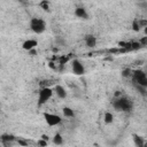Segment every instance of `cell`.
<instances>
[{"label": "cell", "instance_id": "6da1fadb", "mask_svg": "<svg viewBox=\"0 0 147 147\" xmlns=\"http://www.w3.org/2000/svg\"><path fill=\"white\" fill-rule=\"evenodd\" d=\"M113 107L114 109H116L117 111H124V113H129L133 109V102L125 96H118L115 98V100L113 101Z\"/></svg>", "mask_w": 147, "mask_h": 147}, {"label": "cell", "instance_id": "7a4b0ae2", "mask_svg": "<svg viewBox=\"0 0 147 147\" xmlns=\"http://www.w3.org/2000/svg\"><path fill=\"white\" fill-rule=\"evenodd\" d=\"M53 93H54V88H51L48 86H42L38 91V100H37L38 108L42 107L46 102H48L51 100V98L53 96Z\"/></svg>", "mask_w": 147, "mask_h": 147}, {"label": "cell", "instance_id": "3957f363", "mask_svg": "<svg viewBox=\"0 0 147 147\" xmlns=\"http://www.w3.org/2000/svg\"><path fill=\"white\" fill-rule=\"evenodd\" d=\"M29 26H30L31 31L34 32L36 34H41L46 30V22L40 17H32L30 20Z\"/></svg>", "mask_w": 147, "mask_h": 147}, {"label": "cell", "instance_id": "277c9868", "mask_svg": "<svg viewBox=\"0 0 147 147\" xmlns=\"http://www.w3.org/2000/svg\"><path fill=\"white\" fill-rule=\"evenodd\" d=\"M132 83H137L141 86L147 87V74L145 72V70L141 69H137L132 72Z\"/></svg>", "mask_w": 147, "mask_h": 147}, {"label": "cell", "instance_id": "5b68a950", "mask_svg": "<svg viewBox=\"0 0 147 147\" xmlns=\"http://www.w3.org/2000/svg\"><path fill=\"white\" fill-rule=\"evenodd\" d=\"M45 122L47 123L48 126H56L62 122V117L57 114H53V113H44L42 114Z\"/></svg>", "mask_w": 147, "mask_h": 147}, {"label": "cell", "instance_id": "8992f818", "mask_svg": "<svg viewBox=\"0 0 147 147\" xmlns=\"http://www.w3.org/2000/svg\"><path fill=\"white\" fill-rule=\"evenodd\" d=\"M71 69H72V72L77 76H82L85 74V68H84V64L78 60V59H75L71 61Z\"/></svg>", "mask_w": 147, "mask_h": 147}, {"label": "cell", "instance_id": "52a82bcc", "mask_svg": "<svg viewBox=\"0 0 147 147\" xmlns=\"http://www.w3.org/2000/svg\"><path fill=\"white\" fill-rule=\"evenodd\" d=\"M37 46H38V40L37 39H26L22 44V48L24 51H28V52L33 49V48H36Z\"/></svg>", "mask_w": 147, "mask_h": 147}, {"label": "cell", "instance_id": "ba28073f", "mask_svg": "<svg viewBox=\"0 0 147 147\" xmlns=\"http://www.w3.org/2000/svg\"><path fill=\"white\" fill-rule=\"evenodd\" d=\"M84 41L88 48H94L96 46V37L93 34H86L84 37Z\"/></svg>", "mask_w": 147, "mask_h": 147}, {"label": "cell", "instance_id": "9c48e42d", "mask_svg": "<svg viewBox=\"0 0 147 147\" xmlns=\"http://www.w3.org/2000/svg\"><path fill=\"white\" fill-rule=\"evenodd\" d=\"M74 13H75V16L80 20H88V13L84 7H77Z\"/></svg>", "mask_w": 147, "mask_h": 147}, {"label": "cell", "instance_id": "30bf717a", "mask_svg": "<svg viewBox=\"0 0 147 147\" xmlns=\"http://www.w3.org/2000/svg\"><path fill=\"white\" fill-rule=\"evenodd\" d=\"M54 93L60 98V99H65L67 98V91H65V88L62 86V85H55L54 86Z\"/></svg>", "mask_w": 147, "mask_h": 147}, {"label": "cell", "instance_id": "8fae6325", "mask_svg": "<svg viewBox=\"0 0 147 147\" xmlns=\"http://www.w3.org/2000/svg\"><path fill=\"white\" fill-rule=\"evenodd\" d=\"M17 138L14 136V134H9V133H2L0 136V140L1 142H13L15 141Z\"/></svg>", "mask_w": 147, "mask_h": 147}, {"label": "cell", "instance_id": "7c38bea8", "mask_svg": "<svg viewBox=\"0 0 147 147\" xmlns=\"http://www.w3.org/2000/svg\"><path fill=\"white\" fill-rule=\"evenodd\" d=\"M62 114H63V116L67 117V118H74V117H75V111H74V109L70 108V107H63V108H62Z\"/></svg>", "mask_w": 147, "mask_h": 147}, {"label": "cell", "instance_id": "4fadbf2b", "mask_svg": "<svg viewBox=\"0 0 147 147\" xmlns=\"http://www.w3.org/2000/svg\"><path fill=\"white\" fill-rule=\"evenodd\" d=\"M132 139H133V142H134L136 146H138V147H144L145 146V141H144V139L140 136L132 134Z\"/></svg>", "mask_w": 147, "mask_h": 147}, {"label": "cell", "instance_id": "5bb4252c", "mask_svg": "<svg viewBox=\"0 0 147 147\" xmlns=\"http://www.w3.org/2000/svg\"><path fill=\"white\" fill-rule=\"evenodd\" d=\"M132 85L134 86V88L138 91L139 94H141L142 96H146V95H147V87L141 86V85H139V84H137V83H132Z\"/></svg>", "mask_w": 147, "mask_h": 147}, {"label": "cell", "instance_id": "9a60e30c", "mask_svg": "<svg viewBox=\"0 0 147 147\" xmlns=\"http://www.w3.org/2000/svg\"><path fill=\"white\" fill-rule=\"evenodd\" d=\"M103 121H105L106 124H111L114 122V115H113V113L106 111L105 115H103Z\"/></svg>", "mask_w": 147, "mask_h": 147}, {"label": "cell", "instance_id": "2e32d148", "mask_svg": "<svg viewBox=\"0 0 147 147\" xmlns=\"http://www.w3.org/2000/svg\"><path fill=\"white\" fill-rule=\"evenodd\" d=\"M39 7L45 10V11H51V5H49V1L48 0H41L39 2Z\"/></svg>", "mask_w": 147, "mask_h": 147}, {"label": "cell", "instance_id": "e0dca14e", "mask_svg": "<svg viewBox=\"0 0 147 147\" xmlns=\"http://www.w3.org/2000/svg\"><path fill=\"white\" fill-rule=\"evenodd\" d=\"M131 28H132V30H133L134 32H139V31L141 30V25H140V23H139V18H134V20L132 21Z\"/></svg>", "mask_w": 147, "mask_h": 147}, {"label": "cell", "instance_id": "ac0fdd59", "mask_svg": "<svg viewBox=\"0 0 147 147\" xmlns=\"http://www.w3.org/2000/svg\"><path fill=\"white\" fill-rule=\"evenodd\" d=\"M53 142L55 145H62L63 144V138H62V134L60 132H56L53 137Z\"/></svg>", "mask_w": 147, "mask_h": 147}, {"label": "cell", "instance_id": "d6986e66", "mask_svg": "<svg viewBox=\"0 0 147 147\" xmlns=\"http://www.w3.org/2000/svg\"><path fill=\"white\" fill-rule=\"evenodd\" d=\"M118 46L122 47V48H124V49H126V52L132 51L131 49V41H119L118 42Z\"/></svg>", "mask_w": 147, "mask_h": 147}, {"label": "cell", "instance_id": "ffe728a7", "mask_svg": "<svg viewBox=\"0 0 147 147\" xmlns=\"http://www.w3.org/2000/svg\"><path fill=\"white\" fill-rule=\"evenodd\" d=\"M132 72L133 71L130 68H125L122 70V77L123 78H130V77H132Z\"/></svg>", "mask_w": 147, "mask_h": 147}, {"label": "cell", "instance_id": "44dd1931", "mask_svg": "<svg viewBox=\"0 0 147 147\" xmlns=\"http://www.w3.org/2000/svg\"><path fill=\"white\" fill-rule=\"evenodd\" d=\"M142 47V45L140 44V41H131V49L132 51H138Z\"/></svg>", "mask_w": 147, "mask_h": 147}, {"label": "cell", "instance_id": "7402d4cb", "mask_svg": "<svg viewBox=\"0 0 147 147\" xmlns=\"http://www.w3.org/2000/svg\"><path fill=\"white\" fill-rule=\"evenodd\" d=\"M16 142H17V145H20V146H28V145H29V142H28L26 140L22 139V138L16 139Z\"/></svg>", "mask_w": 147, "mask_h": 147}, {"label": "cell", "instance_id": "603a6c76", "mask_svg": "<svg viewBox=\"0 0 147 147\" xmlns=\"http://www.w3.org/2000/svg\"><path fill=\"white\" fill-rule=\"evenodd\" d=\"M37 145H38V146H42V147H45V146L48 145V141L45 140V139H41V138H40V139L37 141Z\"/></svg>", "mask_w": 147, "mask_h": 147}, {"label": "cell", "instance_id": "cb8c5ba5", "mask_svg": "<svg viewBox=\"0 0 147 147\" xmlns=\"http://www.w3.org/2000/svg\"><path fill=\"white\" fill-rule=\"evenodd\" d=\"M139 23H140L141 28L147 26V20H145V18H139Z\"/></svg>", "mask_w": 147, "mask_h": 147}, {"label": "cell", "instance_id": "d4e9b609", "mask_svg": "<svg viewBox=\"0 0 147 147\" xmlns=\"http://www.w3.org/2000/svg\"><path fill=\"white\" fill-rule=\"evenodd\" d=\"M139 41H140V44H141L142 46H147V36H146V37H142Z\"/></svg>", "mask_w": 147, "mask_h": 147}, {"label": "cell", "instance_id": "484cf974", "mask_svg": "<svg viewBox=\"0 0 147 147\" xmlns=\"http://www.w3.org/2000/svg\"><path fill=\"white\" fill-rule=\"evenodd\" d=\"M40 138H41V139H45V140H47V141L49 140V137H48L47 134H41V137H40Z\"/></svg>", "mask_w": 147, "mask_h": 147}, {"label": "cell", "instance_id": "4316f807", "mask_svg": "<svg viewBox=\"0 0 147 147\" xmlns=\"http://www.w3.org/2000/svg\"><path fill=\"white\" fill-rule=\"evenodd\" d=\"M121 95H122L121 91H116V92H115V98H118V96H121Z\"/></svg>", "mask_w": 147, "mask_h": 147}, {"label": "cell", "instance_id": "83f0119b", "mask_svg": "<svg viewBox=\"0 0 147 147\" xmlns=\"http://www.w3.org/2000/svg\"><path fill=\"white\" fill-rule=\"evenodd\" d=\"M144 33L147 36V26H145V28H144Z\"/></svg>", "mask_w": 147, "mask_h": 147}]
</instances>
